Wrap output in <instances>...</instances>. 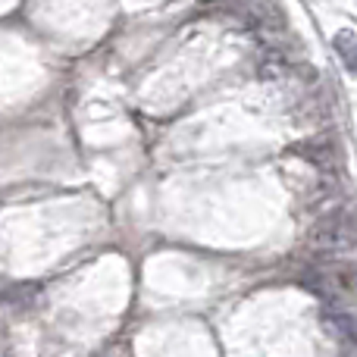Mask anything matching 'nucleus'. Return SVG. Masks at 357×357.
Wrapping results in <instances>:
<instances>
[{
    "mask_svg": "<svg viewBox=\"0 0 357 357\" xmlns=\"http://www.w3.org/2000/svg\"><path fill=\"white\" fill-rule=\"evenodd\" d=\"M310 289L335 307L357 304V264H323L310 276Z\"/></svg>",
    "mask_w": 357,
    "mask_h": 357,
    "instance_id": "obj_1",
    "label": "nucleus"
},
{
    "mask_svg": "<svg viewBox=\"0 0 357 357\" xmlns=\"http://www.w3.org/2000/svg\"><path fill=\"white\" fill-rule=\"evenodd\" d=\"M307 245L323 254H342L357 248V220L351 213H329L307 232Z\"/></svg>",
    "mask_w": 357,
    "mask_h": 357,
    "instance_id": "obj_2",
    "label": "nucleus"
},
{
    "mask_svg": "<svg viewBox=\"0 0 357 357\" xmlns=\"http://www.w3.org/2000/svg\"><path fill=\"white\" fill-rule=\"evenodd\" d=\"M241 13L251 25H257L260 31H282L285 29V16L279 10L276 0H241Z\"/></svg>",
    "mask_w": 357,
    "mask_h": 357,
    "instance_id": "obj_3",
    "label": "nucleus"
},
{
    "mask_svg": "<svg viewBox=\"0 0 357 357\" xmlns=\"http://www.w3.org/2000/svg\"><path fill=\"white\" fill-rule=\"evenodd\" d=\"M289 154L304 157L307 163H314V167H320V169H335L342 163V151L333 138H314V142H304V144H298V148H291Z\"/></svg>",
    "mask_w": 357,
    "mask_h": 357,
    "instance_id": "obj_4",
    "label": "nucleus"
},
{
    "mask_svg": "<svg viewBox=\"0 0 357 357\" xmlns=\"http://www.w3.org/2000/svg\"><path fill=\"white\" fill-rule=\"evenodd\" d=\"M326 323L333 326V333L339 335V339L351 342V345H357V317H348V314H329Z\"/></svg>",
    "mask_w": 357,
    "mask_h": 357,
    "instance_id": "obj_5",
    "label": "nucleus"
},
{
    "mask_svg": "<svg viewBox=\"0 0 357 357\" xmlns=\"http://www.w3.org/2000/svg\"><path fill=\"white\" fill-rule=\"evenodd\" d=\"M100 357H129V351H126V348L119 345V348H110V351H107V354H100Z\"/></svg>",
    "mask_w": 357,
    "mask_h": 357,
    "instance_id": "obj_6",
    "label": "nucleus"
},
{
    "mask_svg": "<svg viewBox=\"0 0 357 357\" xmlns=\"http://www.w3.org/2000/svg\"><path fill=\"white\" fill-rule=\"evenodd\" d=\"M354 73H357V66H354Z\"/></svg>",
    "mask_w": 357,
    "mask_h": 357,
    "instance_id": "obj_7",
    "label": "nucleus"
}]
</instances>
